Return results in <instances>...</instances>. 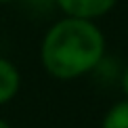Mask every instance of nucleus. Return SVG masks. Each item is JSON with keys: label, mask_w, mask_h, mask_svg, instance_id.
<instances>
[{"label": "nucleus", "mask_w": 128, "mask_h": 128, "mask_svg": "<svg viewBox=\"0 0 128 128\" xmlns=\"http://www.w3.org/2000/svg\"><path fill=\"white\" fill-rule=\"evenodd\" d=\"M40 65L61 82L92 74L107 55V38L97 21L61 17L40 40Z\"/></svg>", "instance_id": "nucleus-1"}, {"label": "nucleus", "mask_w": 128, "mask_h": 128, "mask_svg": "<svg viewBox=\"0 0 128 128\" xmlns=\"http://www.w3.org/2000/svg\"><path fill=\"white\" fill-rule=\"evenodd\" d=\"M120 0H55L57 10L63 17L84 19V21H99L118 6Z\"/></svg>", "instance_id": "nucleus-2"}, {"label": "nucleus", "mask_w": 128, "mask_h": 128, "mask_svg": "<svg viewBox=\"0 0 128 128\" xmlns=\"http://www.w3.org/2000/svg\"><path fill=\"white\" fill-rule=\"evenodd\" d=\"M21 90V72L10 59L0 55V107L10 103Z\"/></svg>", "instance_id": "nucleus-3"}, {"label": "nucleus", "mask_w": 128, "mask_h": 128, "mask_svg": "<svg viewBox=\"0 0 128 128\" xmlns=\"http://www.w3.org/2000/svg\"><path fill=\"white\" fill-rule=\"evenodd\" d=\"M101 128H128V99L116 101L111 107L105 111Z\"/></svg>", "instance_id": "nucleus-4"}, {"label": "nucleus", "mask_w": 128, "mask_h": 128, "mask_svg": "<svg viewBox=\"0 0 128 128\" xmlns=\"http://www.w3.org/2000/svg\"><path fill=\"white\" fill-rule=\"evenodd\" d=\"M25 4V8L34 15H48L50 10L57 8L55 0H21Z\"/></svg>", "instance_id": "nucleus-5"}, {"label": "nucleus", "mask_w": 128, "mask_h": 128, "mask_svg": "<svg viewBox=\"0 0 128 128\" xmlns=\"http://www.w3.org/2000/svg\"><path fill=\"white\" fill-rule=\"evenodd\" d=\"M118 84H120L122 92H124V99H128V63H126L124 67H122L120 78H118Z\"/></svg>", "instance_id": "nucleus-6"}, {"label": "nucleus", "mask_w": 128, "mask_h": 128, "mask_svg": "<svg viewBox=\"0 0 128 128\" xmlns=\"http://www.w3.org/2000/svg\"><path fill=\"white\" fill-rule=\"evenodd\" d=\"M0 128H13V126H10V124H8V122L4 120V118H0Z\"/></svg>", "instance_id": "nucleus-7"}, {"label": "nucleus", "mask_w": 128, "mask_h": 128, "mask_svg": "<svg viewBox=\"0 0 128 128\" xmlns=\"http://www.w3.org/2000/svg\"><path fill=\"white\" fill-rule=\"evenodd\" d=\"M13 2H19V0H0V4H13Z\"/></svg>", "instance_id": "nucleus-8"}]
</instances>
